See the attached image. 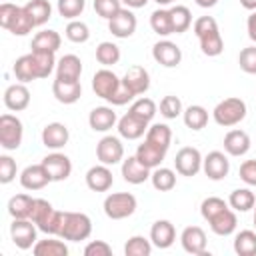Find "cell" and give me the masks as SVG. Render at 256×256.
Instances as JSON below:
<instances>
[{
	"instance_id": "1",
	"label": "cell",
	"mask_w": 256,
	"mask_h": 256,
	"mask_svg": "<svg viewBox=\"0 0 256 256\" xmlns=\"http://www.w3.org/2000/svg\"><path fill=\"white\" fill-rule=\"evenodd\" d=\"M194 34L200 40L202 54L214 58V56H220L224 52V40L220 36L218 24H216V20L212 16H200L194 22Z\"/></svg>"
},
{
	"instance_id": "2",
	"label": "cell",
	"mask_w": 256,
	"mask_h": 256,
	"mask_svg": "<svg viewBox=\"0 0 256 256\" xmlns=\"http://www.w3.org/2000/svg\"><path fill=\"white\" fill-rule=\"evenodd\" d=\"M30 220L38 226L40 232L50 234V236H58L60 230H62L64 212H62V210H56L48 200L36 198V200H34L32 214H30Z\"/></svg>"
},
{
	"instance_id": "3",
	"label": "cell",
	"mask_w": 256,
	"mask_h": 256,
	"mask_svg": "<svg viewBox=\"0 0 256 256\" xmlns=\"http://www.w3.org/2000/svg\"><path fill=\"white\" fill-rule=\"evenodd\" d=\"M212 116H214V122L218 126L232 128L246 118V102L242 98H236V96L224 98L222 102H218L214 106Z\"/></svg>"
},
{
	"instance_id": "4",
	"label": "cell",
	"mask_w": 256,
	"mask_h": 256,
	"mask_svg": "<svg viewBox=\"0 0 256 256\" xmlns=\"http://www.w3.org/2000/svg\"><path fill=\"white\" fill-rule=\"evenodd\" d=\"M92 234V220L84 212H64V222L58 238L68 242L88 240Z\"/></svg>"
},
{
	"instance_id": "5",
	"label": "cell",
	"mask_w": 256,
	"mask_h": 256,
	"mask_svg": "<svg viewBox=\"0 0 256 256\" xmlns=\"http://www.w3.org/2000/svg\"><path fill=\"white\" fill-rule=\"evenodd\" d=\"M136 196L130 192H112L104 198V214L110 220H124L136 212Z\"/></svg>"
},
{
	"instance_id": "6",
	"label": "cell",
	"mask_w": 256,
	"mask_h": 256,
	"mask_svg": "<svg viewBox=\"0 0 256 256\" xmlns=\"http://www.w3.org/2000/svg\"><path fill=\"white\" fill-rule=\"evenodd\" d=\"M24 126L18 116L14 114H2L0 116V146L4 150H16L22 144Z\"/></svg>"
},
{
	"instance_id": "7",
	"label": "cell",
	"mask_w": 256,
	"mask_h": 256,
	"mask_svg": "<svg viewBox=\"0 0 256 256\" xmlns=\"http://www.w3.org/2000/svg\"><path fill=\"white\" fill-rule=\"evenodd\" d=\"M36 232H38V226L30 218H12L10 238H12L14 246H18L20 250H28L38 242Z\"/></svg>"
},
{
	"instance_id": "8",
	"label": "cell",
	"mask_w": 256,
	"mask_h": 256,
	"mask_svg": "<svg viewBox=\"0 0 256 256\" xmlns=\"http://www.w3.org/2000/svg\"><path fill=\"white\" fill-rule=\"evenodd\" d=\"M202 154L198 148H192V146H184L176 152V158H174V168L180 176H196L200 170H202Z\"/></svg>"
},
{
	"instance_id": "9",
	"label": "cell",
	"mask_w": 256,
	"mask_h": 256,
	"mask_svg": "<svg viewBox=\"0 0 256 256\" xmlns=\"http://www.w3.org/2000/svg\"><path fill=\"white\" fill-rule=\"evenodd\" d=\"M120 82L122 78H118L112 70L108 68H100L94 76H92V90L98 98L110 102V98L116 94V90L120 88Z\"/></svg>"
},
{
	"instance_id": "10",
	"label": "cell",
	"mask_w": 256,
	"mask_h": 256,
	"mask_svg": "<svg viewBox=\"0 0 256 256\" xmlns=\"http://www.w3.org/2000/svg\"><path fill=\"white\" fill-rule=\"evenodd\" d=\"M96 158L100 160V164H106V166H114V164L122 162L124 146H122L120 138H116V136L100 138V142L96 144Z\"/></svg>"
},
{
	"instance_id": "11",
	"label": "cell",
	"mask_w": 256,
	"mask_h": 256,
	"mask_svg": "<svg viewBox=\"0 0 256 256\" xmlns=\"http://www.w3.org/2000/svg\"><path fill=\"white\" fill-rule=\"evenodd\" d=\"M152 58L164 68H176L182 62V50L170 40H158L152 46Z\"/></svg>"
},
{
	"instance_id": "12",
	"label": "cell",
	"mask_w": 256,
	"mask_h": 256,
	"mask_svg": "<svg viewBox=\"0 0 256 256\" xmlns=\"http://www.w3.org/2000/svg\"><path fill=\"white\" fill-rule=\"evenodd\" d=\"M42 164H44V168H46V172H48L52 182H62L72 174V162L62 152H52V154L44 156Z\"/></svg>"
},
{
	"instance_id": "13",
	"label": "cell",
	"mask_w": 256,
	"mask_h": 256,
	"mask_svg": "<svg viewBox=\"0 0 256 256\" xmlns=\"http://www.w3.org/2000/svg\"><path fill=\"white\" fill-rule=\"evenodd\" d=\"M202 170L210 180H224L230 172V160L224 152L212 150L202 160Z\"/></svg>"
},
{
	"instance_id": "14",
	"label": "cell",
	"mask_w": 256,
	"mask_h": 256,
	"mask_svg": "<svg viewBox=\"0 0 256 256\" xmlns=\"http://www.w3.org/2000/svg\"><path fill=\"white\" fill-rule=\"evenodd\" d=\"M136 26H138V20L130 8H122L116 16L108 20V30L116 38H130L136 32Z\"/></svg>"
},
{
	"instance_id": "15",
	"label": "cell",
	"mask_w": 256,
	"mask_h": 256,
	"mask_svg": "<svg viewBox=\"0 0 256 256\" xmlns=\"http://www.w3.org/2000/svg\"><path fill=\"white\" fill-rule=\"evenodd\" d=\"M148 124L150 122L138 118L136 114L126 112L122 118H118L116 128H118V134L122 138H126V140H138V138H142L148 132Z\"/></svg>"
},
{
	"instance_id": "16",
	"label": "cell",
	"mask_w": 256,
	"mask_h": 256,
	"mask_svg": "<svg viewBox=\"0 0 256 256\" xmlns=\"http://www.w3.org/2000/svg\"><path fill=\"white\" fill-rule=\"evenodd\" d=\"M28 104H30V90L26 88V84L16 82L4 90V106L10 112H22L28 108Z\"/></svg>"
},
{
	"instance_id": "17",
	"label": "cell",
	"mask_w": 256,
	"mask_h": 256,
	"mask_svg": "<svg viewBox=\"0 0 256 256\" xmlns=\"http://www.w3.org/2000/svg\"><path fill=\"white\" fill-rule=\"evenodd\" d=\"M52 180H50V176H48V172H46V168H44V164L40 162V164H30V166H26L24 170H22V174H20V184H22V188H26V190H42L46 184H50Z\"/></svg>"
},
{
	"instance_id": "18",
	"label": "cell",
	"mask_w": 256,
	"mask_h": 256,
	"mask_svg": "<svg viewBox=\"0 0 256 256\" xmlns=\"http://www.w3.org/2000/svg\"><path fill=\"white\" fill-rule=\"evenodd\" d=\"M112 184H114V176H112V170L106 164L92 166L86 172V186L92 192H108L112 188Z\"/></svg>"
},
{
	"instance_id": "19",
	"label": "cell",
	"mask_w": 256,
	"mask_h": 256,
	"mask_svg": "<svg viewBox=\"0 0 256 256\" xmlns=\"http://www.w3.org/2000/svg\"><path fill=\"white\" fill-rule=\"evenodd\" d=\"M122 84L134 96H140V94H144L150 88V74H148V70L144 66H132L122 76Z\"/></svg>"
},
{
	"instance_id": "20",
	"label": "cell",
	"mask_w": 256,
	"mask_h": 256,
	"mask_svg": "<svg viewBox=\"0 0 256 256\" xmlns=\"http://www.w3.org/2000/svg\"><path fill=\"white\" fill-rule=\"evenodd\" d=\"M70 132L62 122H50L42 130V144L50 150H60L68 144Z\"/></svg>"
},
{
	"instance_id": "21",
	"label": "cell",
	"mask_w": 256,
	"mask_h": 256,
	"mask_svg": "<svg viewBox=\"0 0 256 256\" xmlns=\"http://www.w3.org/2000/svg\"><path fill=\"white\" fill-rule=\"evenodd\" d=\"M180 244L188 254H204L206 252V232L200 226H186L180 234Z\"/></svg>"
},
{
	"instance_id": "22",
	"label": "cell",
	"mask_w": 256,
	"mask_h": 256,
	"mask_svg": "<svg viewBox=\"0 0 256 256\" xmlns=\"http://www.w3.org/2000/svg\"><path fill=\"white\" fill-rule=\"evenodd\" d=\"M82 60L76 54H64L56 64V78L64 82H80Z\"/></svg>"
},
{
	"instance_id": "23",
	"label": "cell",
	"mask_w": 256,
	"mask_h": 256,
	"mask_svg": "<svg viewBox=\"0 0 256 256\" xmlns=\"http://www.w3.org/2000/svg\"><path fill=\"white\" fill-rule=\"evenodd\" d=\"M88 124L94 132H108L118 124V118L110 106H96L88 114Z\"/></svg>"
},
{
	"instance_id": "24",
	"label": "cell",
	"mask_w": 256,
	"mask_h": 256,
	"mask_svg": "<svg viewBox=\"0 0 256 256\" xmlns=\"http://www.w3.org/2000/svg\"><path fill=\"white\" fill-rule=\"evenodd\" d=\"M150 240L156 248H170L176 240V228L170 220H156L150 228Z\"/></svg>"
},
{
	"instance_id": "25",
	"label": "cell",
	"mask_w": 256,
	"mask_h": 256,
	"mask_svg": "<svg viewBox=\"0 0 256 256\" xmlns=\"http://www.w3.org/2000/svg\"><path fill=\"white\" fill-rule=\"evenodd\" d=\"M120 170H122V178H124L128 184H142V182H146V180L150 178V174H152V170L146 168L136 156L124 158Z\"/></svg>"
},
{
	"instance_id": "26",
	"label": "cell",
	"mask_w": 256,
	"mask_h": 256,
	"mask_svg": "<svg viewBox=\"0 0 256 256\" xmlns=\"http://www.w3.org/2000/svg\"><path fill=\"white\" fill-rule=\"evenodd\" d=\"M208 224H210V230H212L214 234H218V236H230V234L236 230V226H238L236 210H232V208L228 206V208L220 210L216 216H212V218L208 220Z\"/></svg>"
},
{
	"instance_id": "27",
	"label": "cell",
	"mask_w": 256,
	"mask_h": 256,
	"mask_svg": "<svg viewBox=\"0 0 256 256\" xmlns=\"http://www.w3.org/2000/svg\"><path fill=\"white\" fill-rule=\"evenodd\" d=\"M52 94L60 104H74L82 96V84L80 82H64V80H54L52 82Z\"/></svg>"
},
{
	"instance_id": "28",
	"label": "cell",
	"mask_w": 256,
	"mask_h": 256,
	"mask_svg": "<svg viewBox=\"0 0 256 256\" xmlns=\"http://www.w3.org/2000/svg\"><path fill=\"white\" fill-rule=\"evenodd\" d=\"M224 150L230 156H244L250 150V136L244 130H230L224 136Z\"/></svg>"
},
{
	"instance_id": "29",
	"label": "cell",
	"mask_w": 256,
	"mask_h": 256,
	"mask_svg": "<svg viewBox=\"0 0 256 256\" xmlns=\"http://www.w3.org/2000/svg\"><path fill=\"white\" fill-rule=\"evenodd\" d=\"M146 142H150L152 146H156L158 150L162 152H168L170 148V142H172V130L168 124H152L148 126V132H146Z\"/></svg>"
},
{
	"instance_id": "30",
	"label": "cell",
	"mask_w": 256,
	"mask_h": 256,
	"mask_svg": "<svg viewBox=\"0 0 256 256\" xmlns=\"http://www.w3.org/2000/svg\"><path fill=\"white\" fill-rule=\"evenodd\" d=\"M60 44H62V38L56 30H42L32 38V52H52V54H56Z\"/></svg>"
},
{
	"instance_id": "31",
	"label": "cell",
	"mask_w": 256,
	"mask_h": 256,
	"mask_svg": "<svg viewBox=\"0 0 256 256\" xmlns=\"http://www.w3.org/2000/svg\"><path fill=\"white\" fill-rule=\"evenodd\" d=\"M146 168H150V170H154V168H158L160 164H162V160H164V156H166V152H162V150H158L156 146H152L150 142H142L138 148H136V154H134Z\"/></svg>"
},
{
	"instance_id": "32",
	"label": "cell",
	"mask_w": 256,
	"mask_h": 256,
	"mask_svg": "<svg viewBox=\"0 0 256 256\" xmlns=\"http://www.w3.org/2000/svg\"><path fill=\"white\" fill-rule=\"evenodd\" d=\"M24 10L32 18L34 26H42L52 18V6L48 0H28L24 4Z\"/></svg>"
},
{
	"instance_id": "33",
	"label": "cell",
	"mask_w": 256,
	"mask_h": 256,
	"mask_svg": "<svg viewBox=\"0 0 256 256\" xmlns=\"http://www.w3.org/2000/svg\"><path fill=\"white\" fill-rule=\"evenodd\" d=\"M150 28L158 34V36H170L174 34V26H172V14L170 8H158L150 14Z\"/></svg>"
},
{
	"instance_id": "34",
	"label": "cell",
	"mask_w": 256,
	"mask_h": 256,
	"mask_svg": "<svg viewBox=\"0 0 256 256\" xmlns=\"http://www.w3.org/2000/svg\"><path fill=\"white\" fill-rule=\"evenodd\" d=\"M182 118H184L186 128L198 132L208 124V110L204 106H200V104H192L182 112Z\"/></svg>"
},
{
	"instance_id": "35",
	"label": "cell",
	"mask_w": 256,
	"mask_h": 256,
	"mask_svg": "<svg viewBox=\"0 0 256 256\" xmlns=\"http://www.w3.org/2000/svg\"><path fill=\"white\" fill-rule=\"evenodd\" d=\"M150 182H152L154 190H158V192H170V190L176 186V172H174L172 168L158 166V168L152 170Z\"/></svg>"
},
{
	"instance_id": "36",
	"label": "cell",
	"mask_w": 256,
	"mask_h": 256,
	"mask_svg": "<svg viewBox=\"0 0 256 256\" xmlns=\"http://www.w3.org/2000/svg\"><path fill=\"white\" fill-rule=\"evenodd\" d=\"M228 204L232 210L236 212H248L254 208L256 204V196L250 188H236L230 192V198H228Z\"/></svg>"
},
{
	"instance_id": "37",
	"label": "cell",
	"mask_w": 256,
	"mask_h": 256,
	"mask_svg": "<svg viewBox=\"0 0 256 256\" xmlns=\"http://www.w3.org/2000/svg\"><path fill=\"white\" fill-rule=\"evenodd\" d=\"M34 200L28 194H16L8 200V214L12 218H30L32 208H34Z\"/></svg>"
},
{
	"instance_id": "38",
	"label": "cell",
	"mask_w": 256,
	"mask_h": 256,
	"mask_svg": "<svg viewBox=\"0 0 256 256\" xmlns=\"http://www.w3.org/2000/svg\"><path fill=\"white\" fill-rule=\"evenodd\" d=\"M12 72H14L16 80L22 82V84L32 82V80H38V76H36V68H34V60H32V54H24V56L16 58Z\"/></svg>"
},
{
	"instance_id": "39",
	"label": "cell",
	"mask_w": 256,
	"mask_h": 256,
	"mask_svg": "<svg viewBox=\"0 0 256 256\" xmlns=\"http://www.w3.org/2000/svg\"><path fill=\"white\" fill-rule=\"evenodd\" d=\"M34 256H68V246L62 240H54V238H46V240H38L32 246Z\"/></svg>"
},
{
	"instance_id": "40",
	"label": "cell",
	"mask_w": 256,
	"mask_h": 256,
	"mask_svg": "<svg viewBox=\"0 0 256 256\" xmlns=\"http://www.w3.org/2000/svg\"><path fill=\"white\" fill-rule=\"evenodd\" d=\"M234 252L238 256H256V232L240 230L234 236Z\"/></svg>"
},
{
	"instance_id": "41",
	"label": "cell",
	"mask_w": 256,
	"mask_h": 256,
	"mask_svg": "<svg viewBox=\"0 0 256 256\" xmlns=\"http://www.w3.org/2000/svg\"><path fill=\"white\" fill-rule=\"evenodd\" d=\"M32 60H34V68H36V76L38 78H48L54 70H56V58L52 52H30Z\"/></svg>"
},
{
	"instance_id": "42",
	"label": "cell",
	"mask_w": 256,
	"mask_h": 256,
	"mask_svg": "<svg viewBox=\"0 0 256 256\" xmlns=\"http://www.w3.org/2000/svg\"><path fill=\"white\" fill-rule=\"evenodd\" d=\"M96 60L108 68V66H114L120 62V48L114 44V42H100L96 46Z\"/></svg>"
},
{
	"instance_id": "43",
	"label": "cell",
	"mask_w": 256,
	"mask_h": 256,
	"mask_svg": "<svg viewBox=\"0 0 256 256\" xmlns=\"http://www.w3.org/2000/svg\"><path fill=\"white\" fill-rule=\"evenodd\" d=\"M152 240L144 236H132L124 244V254L126 256H150L152 254Z\"/></svg>"
},
{
	"instance_id": "44",
	"label": "cell",
	"mask_w": 256,
	"mask_h": 256,
	"mask_svg": "<svg viewBox=\"0 0 256 256\" xmlns=\"http://www.w3.org/2000/svg\"><path fill=\"white\" fill-rule=\"evenodd\" d=\"M170 14H172V26H174V34H182L190 28L192 24V14L186 6L182 4H176L170 8Z\"/></svg>"
},
{
	"instance_id": "45",
	"label": "cell",
	"mask_w": 256,
	"mask_h": 256,
	"mask_svg": "<svg viewBox=\"0 0 256 256\" xmlns=\"http://www.w3.org/2000/svg\"><path fill=\"white\" fill-rule=\"evenodd\" d=\"M64 34H66V38H68L70 42H74V44H84V42H88V38H90V28H88V24L82 22V20H70V22L66 24Z\"/></svg>"
},
{
	"instance_id": "46",
	"label": "cell",
	"mask_w": 256,
	"mask_h": 256,
	"mask_svg": "<svg viewBox=\"0 0 256 256\" xmlns=\"http://www.w3.org/2000/svg\"><path fill=\"white\" fill-rule=\"evenodd\" d=\"M156 102L154 100H150V98H138V100H134L132 102V106H130V110L128 112H132V114H136L138 118H142V120H146V122H150L154 116H156Z\"/></svg>"
},
{
	"instance_id": "47",
	"label": "cell",
	"mask_w": 256,
	"mask_h": 256,
	"mask_svg": "<svg viewBox=\"0 0 256 256\" xmlns=\"http://www.w3.org/2000/svg\"><path fill=\"white\" fill-rule=\"evenodd\" d=\"M56 8H58V14L62 18L76 20L84 12V8H86V0H58Z\"/></svg>"
},
{
	"instance_id": "48",
	"label": "cell",
	"mask_w": 256,
	"mask_h": 256,
	"mask_svg": "<svg viewBox=\"0 0 256 256\" xmlns=\"http://www.w3.org/2000/svg\"><path fill=\"white\" fill-rule=\"evenodd\" d=\"M20 12H22V6H16V4H10V2H2L0 4V26L10 32V28L18 20Z\"/></svg>"
},
{
	"instance_id": "49",
	"label": "cell",
	"mask_w": 256,
	"mask_h": 256,
	"mask_svg": "<svg viewBox=\"0 0 256 256\" xmlns=\"http://www.w3.org/2000/svg\"><path fill=\"white\" fill-rule=\"evenodd\" d=\"M182 112H184V110H182V102H180L178 96L168 94V96H164V98L160 100V114H162L164 118L172 120V118H178Z\"/></svg>"
},
{
	"instance_id": "50",
	"label": "cell",
	"mask_w": 256,
	"mask_h": 256,
	"mask_svg": "<svg viewBox=\"0 0 256 256\" xmlns=\"http://www.w3.org/2000/svg\"><path fill=\"white\" fill-rule=\"evenodd\" d=\"M230 204H226L222 198H218V196H208V198H204L202 200V204H200V214H202V218L208 222L212 216H216L220 210H224V208H228Z\"/></svg>"
},
{
	"instance_id": "51",
	"label": "cell",
	"mask_w": 256,
	"mask_h": 256,
	"mask_svg": "<svg viewBox=\"0 0 256 256\" xmlns=\"http://www.w3.org/2000/svg\"><path fill=\"white\" fill-rule=\"evenodd\" d=\"M94 10L100 18L110 20L122 10V2L120 0H94Z\"/></svg>"
},
{
	"instance_id": "52",
	"label": "cell",
	"mask_w": 256,
	"mask_h": 256,
	"mask_svg": "<svg viewBox=\"0 0 256 256\" xmlns=\"http://www.w3.org/2000/svg\"><path fill=\"white\" fill-rule=\"evenodd\" d=\"M238 64L246 74H256V44L246 46L238 54Z\"/></svg>"
},
{
	"instance_id": "53",
	"label": "cell",
	"mask_w": 256,
	"mask_h": 256,
	"mask_svg": "<svg viewBox=\"0 0 256 256\" xmlns=\"http://www.w3.org/2000/svg\"><path fill=\"white\" fill-rule=\"evenodd\" d=\"M16 178V160L8 154L0 156V182L2 184H10Z\"/></svg>"
},
{
	"instance_id": "54",
	"label": "cell",
	"mask_w": 256,
	"mask_h": 256,
	"mask_svg": "<svg viewBox=\"0 0 256 256\" xmlns=\"http://www.w3.org/2000/svg\"><path fill=\"white\" fill-rule=\"evenodd\" d=\"M110 254H112V248L104 240H92L84 248V256H110Z\"/></svg>"
},
{
	"instance_id": "55",
	"label": "cell",
	"mask_w": 256,
	"mask_h": 256,
	"mask_svg": "<svg viewBox=\"0 0 256 256\" xmlns=\"http://www.w3.org/2000/svg\"><path fill=\"white\" fill-rule=\"evenodd\" d=\"M240 180L248 186H256V160H246L240 164Z\"/></svg>"
},
{
	"instance_id": "56",
	"label": "cell",
	"mask_w": 256,
	"mask_h": 256,
	"mask_svg": "<svg viewBox=\"0 0 256 256\" xmlns=\"http://www.w3.org/2000/svg\"><path fill=\"white\" fill-rule=\"evenodd\" d=\"M246 30H248L250 40L256 44V10L250 12V16H248V20H246Z\"/></svg>"
},
{
	"instance_id": "57",
	"label": "cell",
	"mask_w": 256,
	"mask_h": 256,
	"mask_svg": "<svg viewBox=\"0 0 256 256\" xmlns=\"http://www.w3.org/2000/svg\"><path fill=\"white\" fill-rule=\"evenodd\" d=\"M126 8H130V10H134V8H144L146 4H148V0H120Z\"/></svg>"
},
{
	"instance_id": "58",
	"label": "cell",
	"mask_w": 256,
	"mask_h": 256,
	"mask_svg": "<svg viewBox=\"0 0 256 256\" xmlns=\"http://www.w3.org/2000/svg\"><path fill=\"white\" fill-rule=\"evenodd\" d=\"M240 6L250 10V12H254L256 10V0H240Z\"/></svg>"
},
{
	"instance_id": "59",
	"label": "cell",
	"mask_w": 256,
	"mask_h": 256,
	"mask_svg": "<svg viewBox=\"0 0 256 256\" xmlns=\"http://www.w3.org/2000/svg\"><path fill=\"white\" fill-rule=\"evenodd\" d=\"M200 8H212V6H216L218 4V0H194Z\"/></svg>"
},
{
	"instance_id": "60",
	"label": "cell",
	"mask_w": 256,
	"mask_h": 256,
	"mask_svg": "<svg viewBox=\"0 0 256 256\" xmlns=\"http://www.w3.org/2000/svg\"><path fill=\"white\" fill-rule=\"evenodd\" d=\"M158 6H170V4H174L176 0H154Z\"/></svg>"
},
{
	"instance_id": "61",
	"label": "cell",
	"mask_w": 256,
	"mask_h": 256,
	"mask_svg": "<svg viewBox=\"0 0 256 256\" xmlns=\"http://www.w3.org/2000/svg\"><path fill=\"white\" fill-rule=\"evenodd\" d=\"M252 220H254V228H256V204H254V218Z\"/></svg>"
}]
</instances>
